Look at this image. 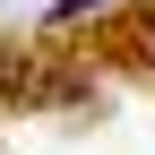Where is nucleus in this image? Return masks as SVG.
<instances>
[{"mask_svg": "<svg viewBox=\"0 0 155 155\" xmlns=\"http://www.w3.org/2000/svg\"><path fill=\"white\" fill-rule=\"evenodd\" d=\"M86 9H104V0H52V17H86Z\"/></svg>", "mask_w": 155, "mask_h": 155, "instance_id": "f257e3e1", "label": "nucleus"}]
</instances>
